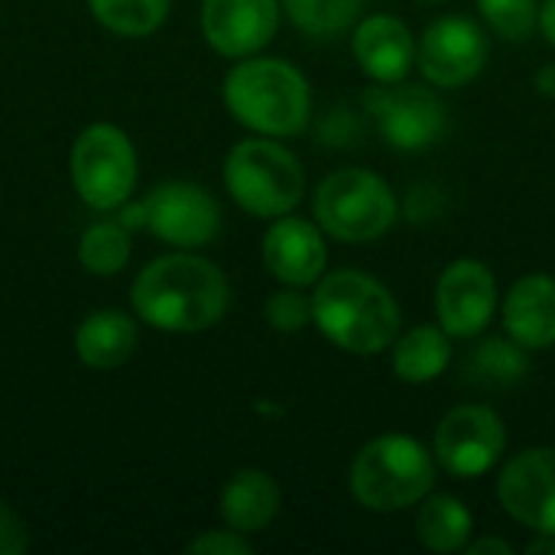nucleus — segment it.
I'll return each mask as SVG.
<instances>
[{"instance_id":"f257e3e1","label":"nucleus","mask_w":555,"mask_h":555,"mask_svg":"<svg viewBox=\"0 0 555 555\" xmlns=\"http://www.w3.org/2000/svg\"><path fill=\"white\" fill-rule=\"evenodd\" d=\"M130 299L133 312L150 328L195 335L224 319L231 306V286L218 263L179 250L146 263L133 280Z\"/></svg>"},{"instance_id":"f03ea898","label":"nucleus","mask_w":555,"mask_h":555,"mask_svg":"<svg viewBox=\"0 0 555 555\" xmlns=\"http://www.w3.org/2000/svg\"><path fill=\"white\" fill-rule=\"evenodd\" d=\"M393 293L361 270H332L312 289V325L348 354H380L400 335Z\"/></svg>"},{"instance_id":"7ed1b4c3","label":"nucleus","mask_w":555,"mask_h":555,"mask_svg":"<svg viewBox=\"0 0 555 555\" xmlns=\"http://www.w3.org/2000/svg\"><path fill=\"white\" fill-rule=\"evenodd\" d=\"M228 114L260 137H296L312 117V88L286 59L247 55L221 85Z\"/></svg>"},{"instance_id":"20e7f679","label":"nucleus","mask_w":555,"mask_h":555,"mask_svg":"<svg viewBox=\"0 0 555 555\" xmlns=\"http://www.w3.org/2000/svg\"><path fill=\"white\" fill-rule=\"evenodd\" d=\"M436 485L433 452L403 433H384L358 449L348 468V488L364 511L397 514L416 507Z\"/></svg>"},{"instance_id":"39448f33","label":"nucleus","mask_w":555,"mask_h":555,"mask_svg":"<svg viewBox=\"0 0 555 555\" xmlns=\"http://www.w3.org/2000/svg\"><path fill=\"white\" fill-rule=\"evenodd\" d=\"M224 189L254 218H283L306 195V169L276 137H250L224 156Z\"/></svg>"},{"instance_id":"423d86ee","label":"nucleus","mask_w":555,"mask_h":555,"mask_svg":"<svg viewBox=\"0 0 555 555\" xmlns=\"http://www.w3.org/2000/svg\"><path fill=\"white\" fill-rule=\"evenodd\" d=\"M312 218L335 241L371 244L397 224L400 202L384 176L348 166L319 182L312 195Z\"/></svg>"},{"instance_id":"0eeeda50","label":"nucleus","mask_w":555,"mask_h":555,"mask_svg":"<svg viewBox=\"0 0 555 555\" xmlns=\"http://www.w3.org/2000/svg\"><path fill=\"white\" fill-rule=\"evenodd\" d=\"M72 185L94 211H114L137 189V150L114 124H91L78 133L68 156Z\"/></svg>"},{"instance_id":"6e6552de","label":"nucleus","mask_w":555,"mask_h":555,"mask_svg":"<svg viewBox=\"0 0 555 555\" xmlns=\"http://www.w3.org/2000/svg\"><path fill=\"white\" fill-rule=\"evenodd\" d=\"M504 449H507V426L498 416V410L485 403L452 406L433 433L436 462L459 481H472L498 468Z\"/></svg>"},{"instance_id":"1a4fd4ad","label":"nucleus","mask_w":555,"mask_h":555,"mask_svg":"<svg viewBox=\"0 0 555 555\" xmlns=\"http://www.w3.org/2000/svg\"><path fill=\"white\" fill-rule=\"evenodd\" d=\"M364 104L377 117L384 140L403 153L436 146L449 127V111L442 98L426 85H377L374 91H367Z\"/></svg>"},{"instance_id":"9d476101","label":"nucleus","mask_w":555,"mask_h":555,"mask_svg":"<svg viewBox=\"0 0 555 555\" xmlns=\"http://www.w3.org/2000/svg\"><path fill=\"white\" fill-rule=\"evenodd\" d=\"M488 65V36L468 16H439L416 39V68L433 88H465Z\"/></svg>"},{"instance_id":"9b49d317","label":"nucleus","mask_w":555,"mask_h":555,"mask_svg":"<svg viewBox=\"0 0 555 555\" xmlns=\"http://www.w3.org/2000/svg\"><path fill=\"white\" fill-rule=\"evenodd\" d=\"M143 231L179 250L205 247L221 231V205L195 182H163L143 198Z\"/></svg>"},{"instance_id":"f8f14e48","label":"nucleus","mask_w":555,"mask_h":555,"mask_svg":"<svg viewBox=\"0 0 555 555\" xmlns=\"http://www.w3.org/2000/svg\"><path fill=\"white\" fill-rule=\"evenodd\" d=\"M498 501L511 520L533 533H555V449L533 446L504 462Z\"/></svg>"},{"instance_id":"ddd939ff","label":"nucleus","mask_w":555,"mask_h":555,"mask_svg":"<svg viewBox=\"0 0 555 555\" xmlns=\"http://www.w3.org/2000/svg\"><path fill=\"white\" fill-rule=\"evenodd\" d=\"M498 280L475 257L452 260L436 283V319L452 338H478L498 312Z\"/></svg>"},{"instance_id":"4468645a","label":"nucleus","mask_w":555,"mask_h":555,"mask_svg":"<svg viewBox=\"0 0 555 555\" xmlns=\"http://www.w3.org/2000/svg\"><path fill=\"white\" fill-rule=\"evenodd\" d=\"M280 0H202V36L224 59L257 55L276 36Z\"/></svg>"},{"instance_id":"2eb2a0df","label":"nucleus","mask_w":555,"mask_h":555,"mask_svg":"<svg viewBox=\"0 0 555 555\" xmlns=\"http://www.w3.org/2000/svg\"><path fill=\"white\" fill-rule=\"evenodd\" d=\"M263 263L270 276H276L283 286H315L325 276L328 267V247L325 231L315 224V218H296L293 211L283 218H273V224L263 234Z\"/></svg>"},{"instance_id":"dca6fc26","label":"nucleus","mask_w":555,"mask_h":555,"mask_svg":"<svg viewBox=\"0 0 555 555\" xmlns=\"http://www.w3.org/2000/svg\"><path fill=\"white\" fill-rule=\"evenodd\" d=\"M351 52L358 68L371 81L393 85L403 81L416 65V36L400 16L371 13L361 16L358 26L351 29Z\"/></svg>"},{"instance_id":"f3484780","label":"nucleus","mask_w":555,"mask_h":555,"mask_svg":"<svg viewBox=\"0 0 555 555\" xmlns=\"http://www.w3.org/2000/svg\"><path fill=\"white\" fill-rule=\"evenodd\" d=\"M504 328L527 351L555 345V280L546 273L520 276L504 296Z\"/></svg>"},{"instance_id":"a211bd4d","label":"nucleus","mask_w":555,"mask_h":555,"mask_svg":"<svg viewBox=\"0 0 555 555\" xmlns=\"http://www.w3.org/2000/svg\"><path fill=\"white\" fill-rule=\"evenodd\" d=\"M283 494L280 485L273 481V475L260 472V468H241L228 478V485L221 488L218 498V511L224 527L237 530V533H260L267 530L276 514H280Z\"/></svg>"},{"instance_id":"6ab92c4d","label":"nucleus","mask_w":555,"mask_h":555,"mask_svg":"<svg viewBox=\"0 0 555 555\" xmlns=\"http://www.w3.org/2000/svg\"><path fill=\"white\" fill-rule=\"evenodd\" d=\"M137 348V322L127 312L101 309L81 319L75 328V354L85 367L114 371L130 361Z\"/></svg>"},{"instance_id":"aec40b11","label":"nucleus","mask_w":555,"mask_h":555,"mask_svg":"<svg viewBox=\"0 0 555 555\" xmlns=\"http://www.w3.org/2000/svg\"><path fill=\"white\" fill-rule=\"evenodd\" d=\"M393 374L403 384H433L452 364V335L442 325H416L390 345Z\"/></svg>"},{"instance_id":"412c9836","label":"nucleus","mask_w":555,"mask_h":555,"mask_svg":"<svg viewBox=\"0 0 555 555\" xmlns=\"http://www.w3.org/2000/svg\"><path fill=\"white\" fill-rule=\"evenodd\" d=\"M475 537L472 511L452 494H426L416 511V540L429 553H465Z\"/></svg>"},{"instance_id":"4be33fe9","label":"nucleus","mask_w":555,"mask_h":555,"mask_svg":"<svg viewBox=\"0 0 555 555\" xmlns=\"http://www.w3.org/2000/svg\"><path fill=\"white\" fill-rule=\"evenodd\" d=\"M296 29L312 39H338L358 26L367 0H280Z\"/></svg>"},{"instance_id":"5701e85b","label":"nucleus","mask_w":555,"mask_h":555,"mask_svg":"<svg viewBox=\"0 0 555 555\" xmlns=\"http://www.w3.org/2000/svg\"><path fill=\"white\" fill-rule=\"evenodd\" d=\"M465 374L478 387H511L527 374V348L517 345L511 335L507 338H488L481 341L465 364Z\"/></svg>"},{"instance_id":"b1692460","label":"nucleus","mask_w":555,"mask_h":555,"mask_svg":"<svg viewBox=\"0 0 555 555\" xmlns=\"http://www.w3.org/2000/svg\"><path fill=\"white\" fill-rule=\"evenodd\" d=\"M172 0H88L91 16L117 36H150L169 16Z\"/></svg>"},{"instance_id":"393cba45","label":"nucleus","mask_w":555,"mask_h":555,"mask_svg":"<svg viewBox=\"0 0 555 555\" xmlns=\"http://www.w3.org/2000/svg\"><path fill=\"white\" fill-rule=\"evenodd\" d=\"M78 260L94 276H114L130 260V231L120 221H94L78 241Z\"/></svg>"},{"instance_id":"a878e982","label":"nucleus","mask_w":555,"mask_h":555,"mask_svg":"<svg viewBox=\"0 0 555 555\" xmlns=\"http://www.w3.org/2000/svg\"><path fill=\"white\" fill-rule=\"evenodd\" d=\"M478 10L507 42H527L540 23V0H478Z\"/></svg>"},{"instance_id":"bb28decb","label":"nucleus","mask_w":555,"mask_h":555,"mask_svg":"<svg viewBox=\"0 0 555 555\" xmlns=\"http://www.w3.org/2000/svg\"><path fill=\"white\" fill-rule=\"evenodd\" d=\"M263 315H267L270 328H276L283 335L302 332L306 325H312V296H306L299 286L276 289V293H270Z\"/></svg>"},{"instance_id":"cd10ccee","label":"nucleus","mask_w":555,"mask_h":555,"mask_svg":"<svg viewBox=\"0 0 555 555\" xmlns=\"http://www.w3.org/2000/svg\"><path fill=\"white\" fill-rule=\"evenodd\" d=\"M189 555H250L254 546L247 540V533H237V530H208L202 537H195L189 546H185Z\"/></svg>"},{"instance_id":"c85d7f7f","label":"nucleus","mask_w":555,"mask_h":555,"mask_svg":"<svg viewBox=\"0 0 555 555\" xmlns=\"http://www.w3.org/2000/svg\"><path fill=\"white\" fill-rule=\"evenodd\" d=\"M26 546H29V537H26L23 517L7 501H0V555H20L26 553Z\"/></svg>"},{"instance_id":"c756f323","label":"nucleus","mask_w":555,"mask_h":555,"mask_svg":"<svg viewBox=\"0 0 555 555\" xmlns=\"http://www.w3.org/2000/svg\"><path fill=\"white\" fill-rule=\"evenodd\" d=\"M468 555H511L514 553V546L507 543V540H501V537H478V540H472L468 543Z\"/></svg>"},{"instance_id":"7c9ffc66","label":"nucleus","mask_w":555,"mask_h":555,"mask_svg":"<svg viewBox=\"0 0 555 555\" xmlns=\"http://www.w3.org/2000/svg\"><path fill=\"white\" fill-rule=\"evenodd\" d=\"M537 29L546 36V42L555 49V0H543L540 3V23H537Z\"/></svg>"},{"instance_id":"2f4dec72","label":"nucleus","mask_w":555,"mask_h":555,"mask_svg":"<svg viewBox=\"0 0 555 555\" xmlns=\"http://www.w3.org/2000/svg\"><path fill=\"white\" fill-rule=\"evenodd\" d=\"M524 553L527 555H555V533H537L527 546H524Z\"/></svg>"},{"instance_id":"473e14b6","label":"nucleus","mask_w":555,"mask_h":555,"mask_svg":"<svg viewBox=\"0 0 555 555\" xmlns=\"http://www.w3.org/2000/svg\"><path fill=\"white\" fill-rule=\"evenodd\" d=\"M537 88H540V94L555 98V65H543V68L537 72Z\"/></svg>"},{"instance_id":"72a5a7b5","label":"nucleus","mask_w":555,"mask_h":555,"mask_svg":"<svg viewBox=\"0 0 555 555\" xmlns=\"http://www.w3.org/2000/svg\"><path fill=\"white\" fill-rule=\"evenodd\" d=\"M416 3H423V7H439V3H449V0H416Z\"/></svg>"}]
</instances>
